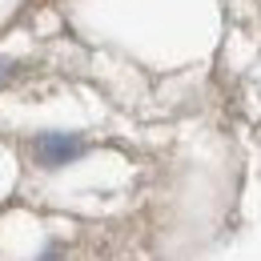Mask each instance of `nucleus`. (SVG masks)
I'll list each match as a JSON object with an SVG mask.
<instances>
[{
    "label": "nucleus",
    "mask_w": 261,
    "mask_h": 261,
    "mask_svg": "<svg viewBox=\"0 0 261 261\" xmlns=\"http://www.w3.org/2000/svg\"><path fill=\"white\" fill-rule=\"evenodd\" d=\"M76 153H81V141H72V137H48V141H40V161H48V165L72 161Z\"/></svg>",
    "instance_id": "1"
}]
</instances>
